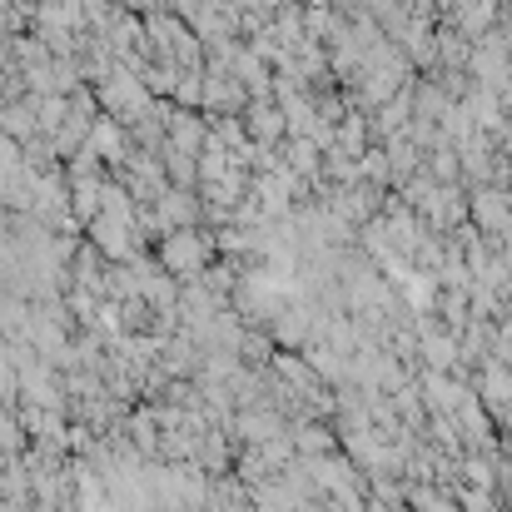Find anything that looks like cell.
I'll return each mask as SVG.
<instances>
[{"label":"cell","mask_w":512,"mask_h":512,"mask_svg":"<svg viewBox=\"0 0 512 512\" xmlns=\"http://www.w3.org/2000/svg\"><path fill=\"white\" fill-rule=\"evenodd\" d=\"M165 269H174V274H189V269H199V259H204V244L189 234V229H179V234H170L165 239Z\"/></svg>","instance_id":"cell-2"},{"label":"cell","mask_w":512,"mask_h":512,"mask_svg":"<svg viewBox=\"0 0 512 512\" xmlns=\"http://www.w3.org/2000/svg\"><path fill=\"white\" fill-rule=\"evenodd\" d=\"M95 95H100V110H105L110 120H120L125 130L155 110V95L145 90V80H140L130 65H115V75H110L105 85H95Z\"/></svg>","instance_id":"cell-1"}]
</instances>
